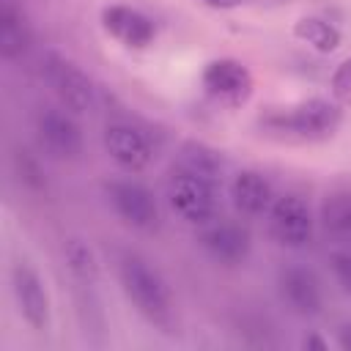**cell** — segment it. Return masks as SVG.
Instances as JSON below:
<instances>
[{
	"instance_id": "5b68a950",
	"label": "cell",
	"mask_w": 351,
	"mask_h": 351,
	"mask_svg": "<svg viewBox=\"0 0 351 351\" xmlns=\"http://www.w3.org/2000/svg\"><path fill=\"white\" fill-rule=\"evenodd\" d=\"M8 282H11V296H14L19 318L38 335L49 332V326H52V296H49V288H47V280L41 277V271L30 261L16 258L11 263Z\"/></svg>"
},
{
	"instance_id": "2e32d148",
	"label": "cell",
	"mask_w": 351,
	"mask_h": 351,
	"mask_svg": "<svg viewBox=\"0 0 351 351\" xmlns=\"http://www.w3.org/2000/svg\"><path fill=\"white\" fill-rule=\"evenodd\" d=\"M60 252H63V263H66L69 274L80 285L90 288V285H96L101 280V258H99V252L93 250V244L85 236H77V233L66 236Z\"/></svg>"
},
{
	"instance_id": "603a6c76",
	"label": "cell",
	"mask_w": 351,
	"mask_h": 351,
	"mask_svg": "<svg viewBox=\"0 0 351 351\" xmlns=\"http://www.w3.org/2000/svg\"><path fill=\"white\" fill-rule=\"evenodd\" d=\"M197 3L206 5V8H211V11H236V8L247 5L250 0H197Z\"/></svg>"
},
{
	"instance_id": "44dd1931",
	"label": "cell",
	"mask_w": 351,
	"mask_h": 351,
	"mask_svg": "<svg viewBox=\"0 0 351 351\" xmlns=\"http://www.w3.org/2000/svg\"><path fill=\"white\" fill-rule=\"evenodd\" d=\"M16 173H19V178H22V184H27V186H33V189L47 186L38 162H36L27 151H19V154H16Z\"/></svg>"
},
{
	"instance_id": "7a4b0ae2",
	"label": "cell",
	"mask_w": 351,
	"mask_h": 351,
	"mask_svg": "<svg viewBox=\"0 0 351 351\" xmlns=\"http://www.w3.org/2000/svg\"><path fill=\"white\" fill-rule=\"evenodd\" d=\"M118 285L132 304V310L151 326L170 332L176 324V307H173V291L162 271L145 261L137 252H123L118 258Z\"/></svg>"
},
{
	"instance_id": "ac0fdd59",
	"label": "cell",
	"mask_w": 351,
	"mask_h": 351,
	"mask_svg": "<svg viewBox=\"0 0 351 351\" xmlns=\"http://www.w3.org/2000/svg\"><path fill=\"white\" fill-rule=\"evenodd\" d=\"M293 38L307 44L313 52L318 55H332L340 44H343V33L335 22H329L326 16H315V14H304L293 22L291 27Z\"/></svg>"
},
{
	"instance_id": "ffe728a7",
	"label": "cell",
	"mask_w": 351,
	"mask_h": 351,
	"mask_svg": "<svg viewBox=\"0 0 351 351\" xmlns=\"http://www.w3.org/2000/svg\"><path fill=\"white\" fill-rule=\"evenodd\" d=\"M329 96L340 104H351V55L343 58L329 74Z\"/></svg>"
},
{
	"instance_id": "52a82bcc",
	"label": "cell",
	"mask_w": 351,
	"mask_h": 351,
	"mask_svg": "<svg viewBox=\"0 0 351 351\" xmlns=\"http://www.w3.org/2000/svg\"><path fill=\"white\" fill-rule=\"evenodd\" d=\"M104 197L110 203V208L115 211V217L134 228V230H156L162 211H159V200L154 195L151 186H145L137 178H112L104 184Z\"/></svg>"
},
{
	"instance_id": "d4e9b609",
	"label": "cell",
	"mask_w": 351,
	"mask_h": 351,
	"mask_svg": "<svg viewBox=\"0 0 351 351\" xmlns=\"http://www.w3.org/2000/svg\"><path fill=\"white\" fill-rule=\"evenodd\" d=\"M337 346L343 351H351V324H343L340 332H337Z\"/></svg>"
},
{
	"instance_id": "9c48e42d",
	"label": "cell",
	"mask_w": 351,
	"mask_h": 351,
	"mask_svg": "<svg viewBox=\"0 0 351 351\" xmlns=\"http://www.w3.org/2000/svg\"><path fill=\"white\" fill-rule=\"evenodd\" d=\"M36 140L41 151L60 162H77L85 151V134L77 115L66 107H47L36 115Z\"/></svg>"
},
{
	"instance_id": "cb8c5ba5",
	"label": "cell",
	"mask_w": 351,
	"mask_h": 351,
	"mask_svg": "<svg viewBox=\"0 0 351 351\" xmlns=\"http://www.w3.org/2000/svg\"><path fill=\"white\" fill-rule=\"evenodd\" d=\"M302 348H315V351H326L329 348V340H324L321 335H307L302 340Z\"/></svg>"
},
{
	"instance_id": "9a60e30c",
	"label": "cell",
	"mask_w": 351,
	"mask_h": 351,
	"mask_svg": "<svg viewBox=\"0 0 351 351\" xmlns=\"http://www.w3.org/2000/svg\"><path fill=\"white\" fill-rule=\"evenodd\" d=\"M321 233L335 244H351V189L335 186L329 189L315 211Z\"/></svg>"
},
{
	"instance_id": "6da1fadb",
	"label": "cell",
	"mask_w": 351,
	"mask_h": 351,
	"mask_svg": "<svg viewBox=\"0 0 351 351\" xmlns=\"http://www.w3.org/2000/svg\"><path fill=\"white\" fill-rule=\"evenodd\" d=\"M258 126L266 137L280 143H326L343 126V104L332 96H310L282 107H266L258 115Z\"/></svg>"
},
{
	"instance_id": "30bf717a",
	"label": "cell",
	"mask_w": 351,
	"mask_h": 351,
	"mask_svg": "<svg viewBox=\"0 0 351 351\" xmlns=\"http://www.w3.org/2000/svg\"><path fill=\"white\" fill-rule=\"evenodd\" d=\"M99 25L104 36L118 41L123 49L143 52L156 41V22L129 3H107L99 11Z\"/></svg>"
},
{
	"instance_id": "8992f818",
	"label": "cell",
	"mask_w": 351,
	"mask_h": 351,
	"mask_svg": "<svg viewBox=\"0 0 351 351\" xmlns=\"http://www.w3.org/2000/svg\"><path fill=\"white\" fill-rule=\"evenodd\" d=\"M44 80L52 88L60 107L71 110L74 115H85L96 107V82L77 60H71L60 52H47Z\"/></svg>"
},
{
	"instance_id": "5bb4252c",
	"label": "cell",
	"mask_w": 351,
	"mask_h": 351,
	"mask_svg": "<svg viewBox=\"0 0 351 351\" xmlns=\"http://www.w3.org/2000/svg\"><path fill=\"white\" fill-rule=\"evenodd\" d=\"M274 184L263 170L241 167L228 181V197L241 217H263L274 200Z\"/></svg>"
},
{
	"instance_id": "8fae6325",
	"label": "cell",
	"mask_w": 351,
	"mask_h": 351,
	"mask_svg": "<svg viewBox=\"0 0 351 351\" xmlns=\"http://www.w3.org/2000/svg\"><path fill=\"white\" fill-rule=\"evenodd\" d=\"M104 154L123 170V173H143L154 162V145L137 126L126 121H112L101 132Z\"/></svg>"
},
{
	"instance_id": "277c9868",
	"label": "cell",
	"mask_w": 351,
	"mask_h": 351,
	"mask_svg": "<svg viewBox=\"0 0 351 351\" xmlns=\"http://www.w3.org/2000/svg\"><path fill=\"white\" fill-rule=\"evenodd\" d=\"M269 233L271 239L285 250H304L313 244L318 219L313 206L299 192H282L274 195L269 211H266Z\"/></svg>"
},
{
	"instance_id": "7402d4cb",
	"label": "cell",
	"mask_w": 351,
	"mask_h": 351,
	"mask_svg": "<svg viewBox=\"0 0 351 351\" xmlns=\"http://www.w3.org/2000/svg\"><path fill=\"white\" fill-rule=\"evenodd\" d=\"M332 269L337 274V280L346 285V291H351V250H340L332 255Z\"/></svg>"
},
{
	"instance_id": "4fadbf2b",
	"label": "cell",
	"mask_w": 351,
	"mask_h": 351,
	"mask_svg": "<svg viewBox=\"0 0 351 351\" xmlns=\"http://www.w3.org/2000/svg\"><path fill=\"white\" fill-rule=\"evenodd\" d=\"M197 244L211 261L222 266H241L252 255V236L241 222L214 219L211 225L200 228Z\"/></svg>"
},
{
	"instance_id": "3957f363",
	"label": "cell",
	"mask_w": 351,
	"mask_h": 351,
	"mask_svg": "<svg viewBox=\"0 0 351 351\" xmlns=\"http://www.w3.org/2000/svg\"><path fill=\"white\" fill-rule=\"evenodd\" d=\"M165 195L173 214L192 228H206L219 219V186L178 162L165 178Z\"/></svg>"
},
{
	"instance_id": "ba28073f",
	"label": "cell",
	"mask_w": 351,
	"mask_h": 351,
	"mask_svg": "<svg viewBox=\"0 0 351 351\" xmlns=\"http://www.w3.org/2000/svg\"><path fill=\"white\" fill-rule=\"evenodd\" d=\"M200 85L208 99H214L222 107H241L250 101L255 90V77L250 66L239 58L222 55L211 58L200 71Z\"/></svg>"
},
{
	"instance_id": "e0dca14e",
	"label": "cell",
	"mask_w": 351,
	"mask_h": 351,
	"mask_svg": "<svg viewBox=\"0 0 351 351\" xmlns=\"http://www.w3.org/2000/svg\"><path fill=\"white\" fill-rule=\"evenodd\" d=\"M30 41L33 33L25 11L16 8L11 0H5L0 8V55L5 60H19L30 49Z\"/></svg>"
},
{
	"instance_id": "7c38bea8",
	"label": "cell",
	"mask_w": 351,
	"mask_h": 351,
	"mask_svg": "<svg viewBox=\"0 0 351 351\" xmlns=\"http://www.w3.org/2000/svg\"><path fill=\"white\" fill-rule=\"evenodd\" d=\"M277 293L299 318H315L324 310V285L307 266H285L277 271Z\"/></svg>"
},
{
	"instance_id": "d6986e66",
	"label": "cell",
	"mask_w": 351,
	"mask_h": 351,
	"mask_svg": "<svg viewBox=\"0 0 351 351\" xmlns=\"http://www.w3.org/2000/svg\"><path fill=\"white\" fill-rule=\"evenodd\" d=\"M178 165H184V167H189L192 173L208 178V181L217 184V186H222V178H225V159H222V154H219L214 145H208V143H203V140H184V143L178 145Z\"/></svg>"
}]
</instances>
